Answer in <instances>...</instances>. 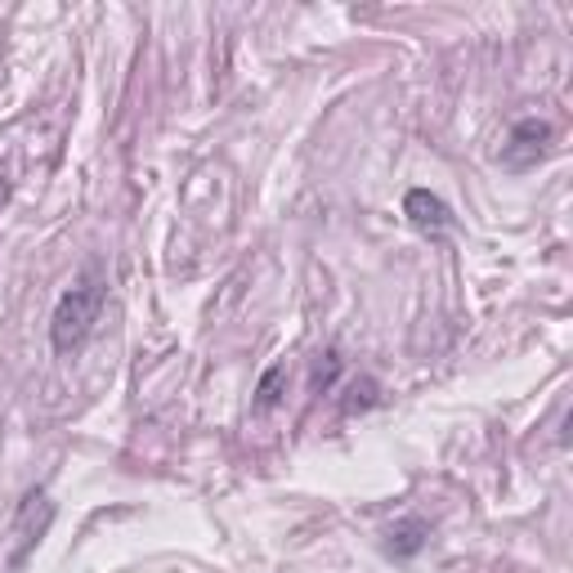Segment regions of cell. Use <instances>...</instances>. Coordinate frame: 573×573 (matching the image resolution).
<instances>
[{
  "instance_id": "cell-1",
  "label": "cell",
  "mask_w": 573,
  "mask_h": 573,
  "mask_svg": "<svg viewBox=\"0 0 573 573\" xmlns=\"http://www.w3.org/2000/svg\"><path fill=\"white\" fill-rule=\"evenodd\" d=\"M100 309H104V282L94 273H81L68 292L59 296L55 305V318H50V346L55 354H72L85 346V337L100 323Z\"/></svg>"
},
{
  "instance_id": "cell-2",
  "label": "cell",
  "mask_w": 573,
  "mask_h": 573,
  "mask_svg": "<svg viewBox=\"0 0 573 573\" xmlns=\"http://www.w3.org/2000/svg\"><path fill=\"white\" fill-rule=\"evenodd\" d=\"M551 121H542V117H524V121H515L511 126V135H506V143H502V166L506 171H529V166H538V157H547V149H551Z\"/></svg>"
},
{
  "instance_id": "cell-5",
  "label": "cell",
  "mask_w": 573,
  "mask_h": 573,
  "mask_svg": "<svg viewBox=\"0 0 573 573\" xmlns=\"http://www.w3.org/2000/svg\"><path fill=\"white\" fill-rule=\"evenodd\" d=\"M282 381H286V367H282V363L269 367V372L260 376V390H256V404H260V408H273V404L282 399V395H278V390H282Z\"/></svg>"
},
{
  "instance_id": "cell-6",
  "label": "cell",
  "mask_w": 573,
  "mask_h": 573,
  "mask_svg": "<svg viewBox=\"0 0 573 573\" xmlns=\"http://www.w3.org/2000/svg\"><path fill=\"white\" fill-rule=\"evenodd\" d=\"M337 372H341V359H337V350L318 354V363H314V390H327L331 381H337Z\"/></svg>"
},
{
  "instance_id": "cell-4",
  "label": "cell",
  "mask_w": 573,
  "mask_h": 573,
  "mask_svg": "<svg viewBox=\"0 0 573 573\" xmlns=\"http://www.w3.org/2000/svg\"><path fill=\"white\" fill-rule=\"evenodd\" d=\"M430 538V529H425V519H399L395 529H390V556H399V560H408V556H417L421 551V542Z\"/></svg>"
},
{
  "instance_id": "cell-3",
  "label": "cell",
  "mask_w": 573,
  "mask_h": 573,
  "mask_svg": "<svg viewBox=\"0 0 573 573\" xmlns=\"http://www.w3.org/2000/svg\"><path fill=\"white\" fill-rule=\"evenodd\" d=\"M404 215H408V224H412L417 233H444V229H453L448 202L435 198L430 188H412V194L404 198Z\"/></svg>"
}]
</instances>
